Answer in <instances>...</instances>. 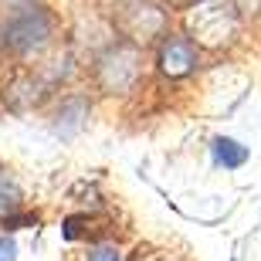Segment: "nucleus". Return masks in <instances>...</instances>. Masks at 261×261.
I'll return each instance as SVG.
<instances>
[{
    "label": "nucleus",
    "mask_w": 261,
    "mask_h": 261,
    "mask_svg": "<svg viewBox=\"0 0 261 261\" xmlns=\"http://www.w3.org/2000/svg\"><path fill=\"white\" fill-rule=\"evenodd\" d=\"M55 20L38 0H10L0 17V41L14 55H38L51 44Z\"/></svg>",
    "instance_id": "obj_1"
},
{
    "label": "nucleus",
    "mask_w": 261,
    "mask_h": 261,
    "mask_svg": "<svg viewBox=\"0 0 261 261\" xmlns=\"http://www.w3.org/2000/svg\"><path fill=\"white\" fill-rule=\"evenodd\" d=\"M187 28L200 48H227L241 31V10L231 0H194Z\"/></svg>",
    "instance_id": "obj_2"
},
{
    "label": "nucleus",
    "mask_w": 261,
    "mask_h": 261,
    "mask_svg": "<svg viewBox=\"0 0 261 261\" xmlns=\"http://www.w3.org/2000/svg\"><path fill=\"white\" fill-rule=\"evenodd\" d=\"M143 75V51L129 38L112 41L95 61V82L109 95H126Z\"/></svg>",
    "instance_id": "obj_3"
},
{
    "label": "nucleus",
    "mask_w": 261,
    "mask_h": 261,
    "mask_svg": "<svg viewBox=\"0 0 261 261\" xmlns=\"http://www.w3.org/2000/svg\"><path fill=\"white\" fill-rule=\"evenodd\" d=\"M112 20H116L119 34L136 44H149V41L163 38L170 28V14L153 0H119Z\"/></svg>",
    "instance_id": "obj_4"
},
{
    "label": "nucleus",
    "mask_w": 261,
    "mask_h": 261,
    "mask_svg": "<svg viewBox=\"0 0 261 261\" xmlns=\"http://www.w3.org/2000/svg\"><path fill=\"white\" fill-rule=\"evenodd\" d=\"M156 61H160V71H163V75L184 78L200 65V44H197L190 34H170V31H166L163 41H160Z\"/></svg>",
    "instance_id": "obj_5"
},
{
    "label": "nucleus",
    "mask_w": 261,
    "mask_h": 261,
    "mask_svg": "<svg viewBox=\"0 0 261 261\" xmlns=\"http://www.w3.org/2000/svg\"><path fill=\"white\" fill-rule=\"evenodd\" d=\"M51 92V82L41 75H14L4 85V102H7L14 112H28V109L41 106Z\"/></svg>",
    "instance_id": "obj_6"
},
{
    "label": "nucleus",
    "mask_w": 261,
    "mask_h": 261,
    "mask_svg": "<svg viewBox=\"0 0 261 261\" xmlns=\"http://www.w3.org/2000/svg\"><path fill=\"white\" fill-rule=\"evenodd\" d=\"M211 149H214V163L224 166V170H238V166L248 163V146L234 143V139H227V136H217Z\"/></svg>",
    "instance_id": "obj_7"
},
{
    "label": "nucleus",
    "mask_w": 261,
    "mask_h": 261,
    "mask_svg": "<svg viewBox=\"0 0 261 261\" xmlns=\"http://www.w3.org/2000/svg\"><path fill=\"white\" fill-rule=\"evenodd\" d=\"M85 119H88L85 98H68L65 106L58 109V122H55V129H58L61 136H75L78 129L85 126Z\"/></svg>",
    "instance_id": "obj_8"
},
{
    "label": "nucleus",
    "mask_w": 261,
    "mask_h": 261,
    "mask_svg": "<svg viewBox=\"0 0 261 261\" xmlns=\"http://www.w3.org/2000/svg\"><path fill=\"white\" fill-rule=\"evenodd\" d=\"M20 211V187L14 184V176L0 170V221H7Z\"/></svg>",
    "instance_id": "obj_9"
},
{
    "label": "nucleus",
    "mask_w": 261,
    "mask_h": 261,
    "mask_svg": "<svg viewBox=\"0 0 261 261\" xmlns=\"http://www.w3.org/2000/svg\"><path fill=\"white\" fill-rule=\"evenodd\" d=\"M88 261H122V258H119V251H116V248L102 244V248H95V251L88 254Z\"/></svg>",
    "instance_id": "obj_10"
},
{
    "label": "nucleus",
    "mask_w": 261,
    "mask_h": 261,
    "mask_svg": "<svg viewBox=\"0 0 261 261\" xmlns=\"http://www.w3.org/2000/svg\"><path fill=\"white\" fill-rule=\"evenodd\" d=\"M0 261H17V244L10 238H0Z\"/></svg>",
    "instance_id": "obj_11"
},
{
    "label": "nucleus",
    "mask_w": 261,
    "mask_h": 261,
    "mask_svg": "<svg viewBox=\"0 0 261 261\" xmlns=\"http://www.w3.org/2000/svg\"><path fill=\"white\" fill-rule=\"evenodd\" d=\"M231 4L241 10V17H248V14H261V0H231Z\"/></svg>",
    "instance_id": "obj_12"
}]
</instances>
